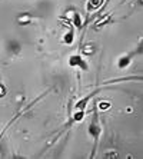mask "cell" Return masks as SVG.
<instances>
[{
	"mask_svg": "<svg viewBox=\"0 0 143 159\" xmlns=\"http://www.w3.org/2000/svg\"><path fill=\"white\" fill-rule=\"evenodd\" d=\"M105 0H87V4H86V9L87 11H93V10H97L103 4Z\"/></svg>",
	"mask_w": 143,
	"mask_h": 159,
	"instance_id": "cell-2",
	"label": "cell"
},
{
	"mask_svg": "<svg viewBox=\"0 0 143 159\" xmlns=\"http://www.w3.org/2000/svg\"><path fill=\"white\" fill-rule=\"evenodd\" d=\"M62 40H63V43L72 44V43H73V40H74V34H73V32H72V30H69L67 33H65V36L62 37Z\"/></svg>",
	"mask_w": 143,
	"mask_h": 159,
	"instance_id": "cell-4",
	"label": "cell"
},
{
	"mask_svg": "<svg viewBox=\"0 0 143 159\" xmlns=\"http://www.w3.org/2000/svg\"><path fill=\"white\" fill-rule=\"evenodd\" d=\"M17 22L20 23V25H25V23H29L30 22V15L29 13H26V15H20L17 19Z\"/></svg>",
	"mask_w": 143,
	"mask_h": 159,
	"instance_id": "cell-6",
	"label": "cell"
},
{
	"mask_svg": "<svg viewBox=\"0 0 143 159\" xmlns=\"http://www.w3.org/2000/svg\"><path fill=\"white\" fill-rule=\"evenodd\" d=\"M97 107H99L100 111H106V109H109L110 107V102L109 100H102V102H99Z\"/></svg>",
	"mask_w": 143,
	"mask_h": 159,
	"instance_id": "cell-7",
	"label": "cell"
},
{
	"mask_svg": "<svg viewBox=\"0 0 143 159\" xmlns=\"http://www.w3.org/2000/svg\"><path fill=\"white\" fill-rule=\"evenodd\" d=\"M129 63H130V57L129 56H123V57H120L118 60V67L119 69H125L126 66H129Z\"/></svg>",
	"mask_w": 143,
	"mask_h": 159,
	"instance_id": "cell-5",
	"label": "cell"
},
{
	"mask_svg": "<svg viewBox=\"0 0 143 159\" xmlns=\"http://www.w3.org/2000/svg\"><path fill=\"white\" fill-rule=\"evenodd\" d=\"M72 119H73L74 122H80V120H83L84 119V109H76L73 113V116H72Z\"/></svg>",
	"mask_w": 143,
	"mask_h": 159,
	"instance_id": "cell-3",
	"label": "cell"
},
{
	"mask_svg": "<svg viewBox=\"0 0 143 159\" xmlns=\"http://www.w3.org/2000/svg\"><path fill=\"white\" fill-rule=\"evenodd\" d=\"M69 63H70V66H73V67L79 66L80 69H84V70H87V65H86V60H84L80 55L72 56V57H70V60H69Z\"/></svg>",
	"mask_w": 143,
	"mask_h": 159,
	"instance_id": "cell-1",
	"label": "cell"
}]
</instances>
